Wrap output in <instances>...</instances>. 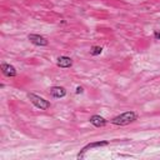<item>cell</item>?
Wrapping results in <instances>:
<instances>
[{
  "label": "cell",
  "instance_id": "1",
  "mask_svg": "<svg viewBox=\"0 0 160 160\" xmlns=\"http://www.w3.org/2000/svg\"><path fill=\"white\" fill-rule=\"evenodd\" d=\"M136 120H138V114L134 110H129V111H125V112L112 118L110 120V122L112 125H118V126H126Z\"/></svg>",
  "mask_w": 160,
  "mask_h": 160
},
{
  "label": "cell",
  "instance_id": "2",
  "mask_svg": "<svg viewBox=\"0 0 160 160\" xmlns=\"http://www.w3.org/2000/svg\"><path fill=\"white\" fill-rule=\"evenodd\" d=\"M26 96H28V99L30 100V102H31L35 108H38V109H40V110H48V109L51 106V104H50L49 100H46V99H44V98H41V96L34 94V92H28Z\"/></svg>",
  "mask_w": 160,
  "mask_h": 160
},
{
  "label": "cell",
  "instance_id": "3",
  "mask_svg": "<svg viewBox=\"0 0 160 160\" xmlns=\"http://www.w3.org/2000/svg\"><path fill=\"white\" fill-rule=\"evenodd\" d=\"M109 145V141L108 140H99V141H94V142H90V144H88V145H85L81 150H80V152L76 155V158L78 159H82L84 158V154L89 150V149H94V148H101V146H108Z\"/></svg>",
  "mask_w": 160,
  "mask_h": 160
},
{
  "label": "cell",
  "instance_id": "4",
  "mask_svg": "<svg viewBox=\"0 0 160 160\" xmlns=\"http://www.w3.org/2000/svg\"><path fill=\"white\" fill-rule=\"evenodd\" d=\"M28 40L31 44L36 45V46H46L49 44V40L45 36L39 35V34H29L28 35Z\"/></svg>",
  "mask_w": 160,
  "mask_h": 160
},
{
  "label": "cell",
  "instance_id": "5",
  "mask_svg": "<svg viewBox=\"0 0 160 160\" xmlns=\"http://www.w3.org/2000/svg\"><path fill=\"white\" fill-rule=\"evenodd\" d=\"M1 71L8 78H14V76L18 75V71H16L15 66L11 65V64H8V62H1Z\"/></svg>",
  "mask_w": 160,
  "mask_h": 160
},
{
  "label": "cell",
  "instance_id": "6",
  "mask_svg": "<svg viewBox=\"0 0 160 160\" xmlns=\"http://www.w3.org/2000/svg\"><path fill=\"white\" fill-rule=\"evenodd\" d=\"M72 59L69 58V56H65V55H61L56 59V65L61 69H68V68H71L72 66Z\"/></svg>",
  "mask_w": 160,
  "mask_h": 160
},
{
  "label": "cell",
  "instance_id": "7",
  "mask_svg": "<svg viewBox=\"0 0 160 160\" xmlns=\"http://www.w3.org/2000/svg\"><path fill=\"white\" fill-rule=\"evenodd\" d=\"M90 124L94 125L95 128H104L106 124H108V120L100 115H91L90 119H89Z\"/></svg>",
  "mask_w": 160,
  "mask_h": 160
},
{
  "label": "cell",
  "instance_id": "8",
  "mask_svg": "<svg viewBox=\"0 0 160 160\" xmlns=\"http://www.w3.org/2000/svg\"><path fill=\"white\" fill-rule=\"evenodd\" d=\"M50 95L56 99H61L66 95V89L64 86H51L50 88Z\"/></svg>",
  "mask_w": 160,
  "mask_h": 160
},
{
  "label": "cell",
  "instance_id": "9",
  "mask_svg": "<svg viewBox=\"0 0 160 160\" xmlns=\"http://www.w3.org/2000/svg\"><path fill=\"white\" fill-rule=\"evenodd\" d=\"M101 52H102V48L99 46V45H92V46L90 48V55H91V56H98V55H100Z\"/></svg>",
  "mask_w": 160,
  "mask_h": 160
},
{
  "label": "cell",
  "instance_id": "10",
  "mask_svg": "<svg viewBox=\"0 0 160 160\" xmlns=\"http://www.w3.org/2000/svg\"><path fill=\"white\" fill-rule=\"evenodd\" d=\"M75 92H76V94H82V92H84V88H82V86H78Z\"/></svg>",
  "mask_w": 160,
  "mask_h": 160
},
{
  "label": "cell",
  "instance_id": "11",
  "mask_svg": "<svg viewBox=\"0 0 160 160\" xmlns=\"http://www.w3.org/2000/svg\"><path fill=\"white\" fill-rule=\"evenodd\" d=\"M154 38H155L156 40H160V31H155V32H154Z\"/></svg>",
  "mask_w": 160,
  "mask_h": 160
}]
</instances>
